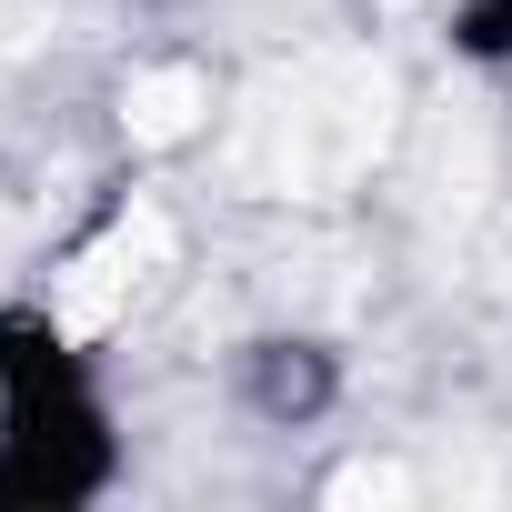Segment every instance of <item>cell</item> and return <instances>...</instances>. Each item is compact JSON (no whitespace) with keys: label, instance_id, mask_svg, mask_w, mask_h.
I'll return each mask as SVG.
<instances>
[{"label":"cell","instance_id":"6da1fadb","mask_svg":"<svg viewBox=\"0 0 512 512\" xmlns=\"http://www.w3.org/2000/svg\"><path fill=\"white\" fill-rule=\"evenodd\" d=\"M241 402L262 422H282V432H302V422H322L342 402V362L322 342H251L241 352Z\"/></svg>","mask_w":512,"mask_h":512}]
</instances>
